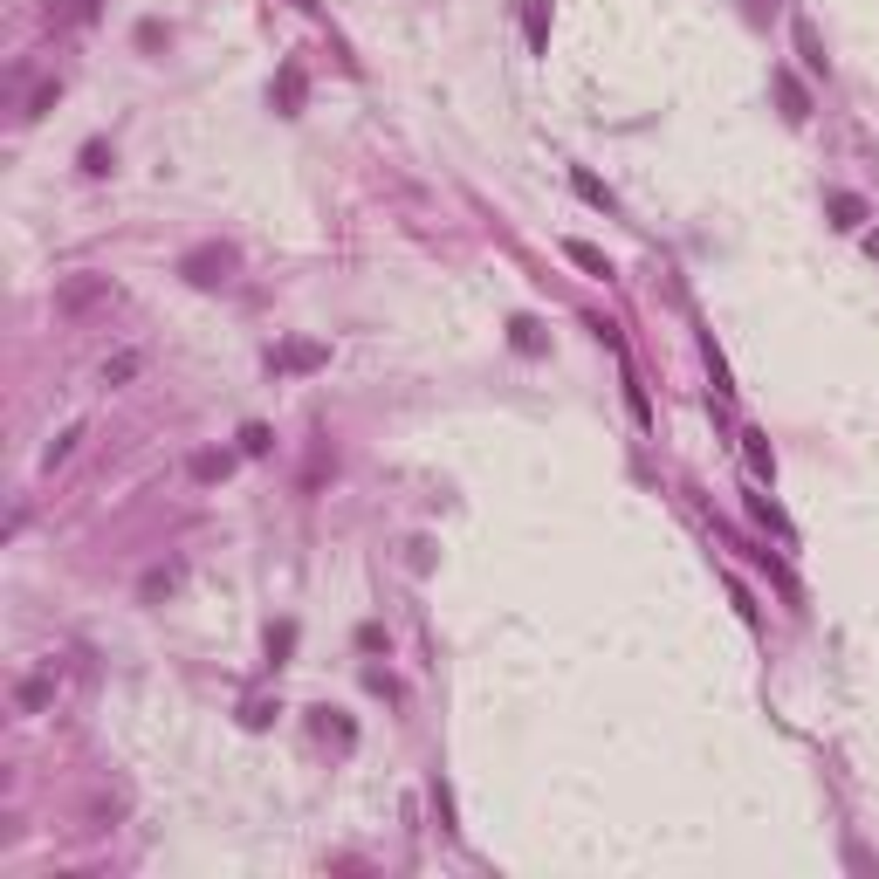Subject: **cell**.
Returning a JSON list of instances; mask_svg holds the SVG:
<instances>
[{"instance_id": "1", "label": "cell", "mask_w": 879, "mask_h": 879, "mask_svg": "<svg viewBox=\"0 0 879 879\" xmlns=\"http://www.w3.org/2000/svg\"><path fill=\"white\" fill-rule=\"evenodd\" d=\"M62 674H69V660H42V666H28V674H15V708L21 714H48L62 701Z\"/></svg>"}, {"instance_id": "2", "label": "cell", "mask_w": 879, "mask_h": 879, "mask_svg": "<svg viewBox=\"0 0 879 879\" xmlns=\"http://www.w3.org/2000/svg\"><path fill=\"white\" fill-rule=\"evenodd\" d=\"M110 295H117V289H110V275H69L55 289V316H62V324H83V316H90L96 303H110Z\"/></svg>"}, {"instance_id": "3", "label": "cell", "mask_w": 879, "mask_h": 879, "mask_svg": "<svg viewBox=\"0 0 879 879\" xmlns=\"http://www.w3.org/2000/svg\"><path fill=\"white\" fill-rule=\"evenodd\" d=\"M145 365H152V357H145L138 344H124V351H110L104 365H96V385H104V392H117V385H131V378H138Z\"/></svg>"}, {"instance_id": "4", "label": "cell", "mask_w": 879, "mask_h": 879, "mask_svg": "<svg viewBox=\"0 0 879 879\" xmlns=\"http://www.w3.org/2000/svg\"><path fill=\"white\" fill-rule=\"evenodd\" d=\"M185 282H200V289H214V282H227V268H234V255L227 247H193V255H185Z\"/></svg>"}, {"instance_id": "5", "label": "cell", "mask_w": 879, "mask_h": 879, "mask_svg": "<svg viewBox=\"0 0 879 879\" xmlns=\"http://www.w3.org/2000/svg\"><path fill=\"white\" fill-rule=\"evenodd\" d=\"M83 433H90V426H83V419H69V426H62L55 440H48V447H42V474H55V467H69V461H76Z\"/></svg>"}, {"instance_id": "6", "label": "cell", "mask_w": 879, "mask_h": 879, "mask_svg": "<svg viewBox=\"0 0 879 879\" xmlns=\"http://www.w3.org/2000/svg\"><path fill=\"white\" fill-rule=\"evenodd\" d=\"M564 255H571L577 268H591V275H612V262H604V255H598L591 241H564Z\"/></svg>"}, {"instance_id": "7", "label": "cell", "mask_w": 879, "mask_h": 879, "mask_svg": "<svg viewBox=\"0 0 879 879\" xmlns=\"http://www.w3.org/2000/svg\"><path fill=\"white\" fill-rule=\"evenodd\" d=\"M832 214H838V227H859V220H865V200H852V193H832Z\"/></svg>"}, {"instance_id": "8", "label": "cell", "mask_w": 879, "mask_h": 879, "mask_svg": "<svg viewBox=\"0 0 879 879\" xmlns=\"http://www.w3.org/2000/svg\"><path fill=\"white\" fill-rule=\"evenodd\" d=\"M295 104H303V69H282V110L295 117Z\"/></svg>"}, {"instance_id": "9", "label": "cell", "mask_w": 879, "mask_h": 879, "mask_svg": "<svg viewBox=\"0 0 879 879\" xmlns=\"http://www.w3.org/2000/svg\"><path fill=\"white\" fill-rule=\"evenodd\" d=\"M282 365H295V371H316V365H324V351H316V344H295V351H282Z\"/></svg>"}, {"instance_id": "10", "label": "cell", "mask_w": 879, "mask_h": 879, "mask_svg": "<svg viewBox=\"0 0 879 879\" xmlns=\"http://www.w3.org/2000/svg\"><path fill=\"white\" fill-rule=\"evenodd\" d=\"M83 172H90V179H104V172H110V145H83Z\"/></svg>"}, {"instance_id": "11", "label": "cell", "mask_w": 879, "mask_h": 879, "mask_svg": "<svg viewBox=\"0 0 879 879\" xmlns=\"http://www.w3.org/2000/svg\"><path fill=\"white\" fill-rule=\"evenodd\" d=\"M577 193H584V200H591V206H604V214H612V193H604V185H598V179H591V172H577Z\"/></svg>"}, {"instance_id": "12", "label": "cell", "mask_w": 879, "mask_h": 879, "mask_svg": "<svg viewBox=\"0 0 879 879\" xmlns=\"http://www.w3.org/2000/svg\"><path fill=\"white\" fill-rule=\"evenodd\" d=\"M797 48H804V62H811V69H818V76H824V55H818V35H811V28H797Z\"/></svg>"}, {"instance_id": "13", "label": "cell", "mask_w": 879, "mask_h": 879, "mask_svg": "<svg viewBox=\"0 0 879 879\" xmlns=\"http://www.w3.org/2000/svg\"><path fill=\"white\" fill-rule=\"evenodd\" d=\"M193 474H200V481H214V474H227V454H200V461H193Z\"/></svg>"}, {"instance_id": "14", "label": "cell", "mask_w": 879, "mask_h": 879, "mask_svg": "<svg viewBox=\"0 0 879 879\" xmlns=\"http://www.w3.org/2000/svg\"><path fill=\"white\" fill-rule=\"evenodd\" d=\"M48 110H55V83H42V90H35V104H28V117H48Z\"/></svg>"}]
</instances>
